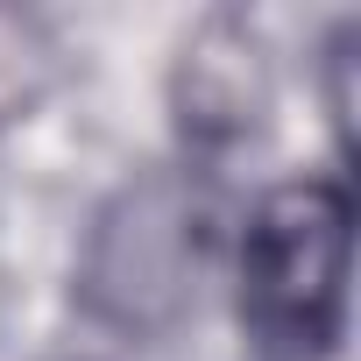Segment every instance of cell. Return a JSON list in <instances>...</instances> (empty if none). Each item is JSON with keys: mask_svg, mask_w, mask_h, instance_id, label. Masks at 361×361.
Masks as SVG:
<instances>
[{"mask_svg": "<svg viewBox=\"0 0 361 361\" xmlns=\"http://www.w3.org/2000/svg\"><path fill=\"white\" fill-rule=\"evenodd\" d=\"M206 262V213L185 177L149 170L121 185L78 255V298L114 333H163L199 290Z\"/></svg>", "mask_w": 361, "mask_h": 361, "instance_id": "7a4b0ae2", "label": "cell"}, {"mask_svg": "<svg viewBox=\"0 0 361 361\" xmlns=\"http://www.w3.org/2000/svg\"><path fill=\"white\" fill-rule=\"evenodd\" d=\"M177 128L192 149H234L255 135L262 106H269V50L248 22L213 15L192 29V43L177 50Z\"/></svg>", "mask_w": 361, "mask_h": 361, "instance_id": "3957f363", "label": "cell"}, {"mask_svg": "<svg viewBox=\"0 0 361 361\" xmlns=\"http://www.w3.org/2000/svg\"><path fill=\"white\" fill-rule=\"evenodd\" d=\"M347 185L290 177L241 234V319L262 361H326L347 326Z\"/></svg>", "mask_w": 361, "mask_h": 361, "instance_id": "6da1fadb", "label": "cell"}, {"mask_svg": "<svg viewBox=\"0 0 361 361\" xmlns=\"http://www.w3.org/2000/svg\"><path fill=\"white\" fill-rule=\"evenodd\" d=\"M57 64H64V50H57V36H50L43 15L0 8V128L29 121V114L50 99Z\"/></svg>", "mask_w": 361, "mask_h": 361, "instance_id": "277c9868", "label": "cell"}]
</instances>
